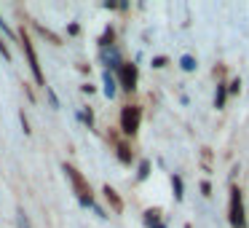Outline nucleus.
<instances>
[{
    "mask_svg": "<svg viewBox=\"0 0 249 228\" xmlns=\"http://www.w3.org/2000/svg\"><path fill=\"white\" fill-rule=\"evenodd\" d=\"M62 169H65L67 177H70V183H72V188H75V193H78V199H81V204L91 207V204H94V193H91V185H89V180L83 177V174L78 172L72 164H65Z\"/></svg>",
    "mask_w": 249,
    "mask_h": 228,
    "instance_id": "obj_1",
    "label": "nucleus"
},
{
    "mask_svg": "<svg viewBox=\"0 0 249 228\" xmlns=\"http://www.w3.org/2000/svg\"><path fill=\"white\" fill-rule=\"evenodd\" d=\"M19 40H22V51L27 54V62H30V70H33L35 83H38V86H46V76H43V70H40L38 54H35V46H33V40H30V35L24 33V30L19 33Z\"/></svg>",
    "mask_w": 249,
    "mask_h": 228,
    "instance_id": "obj_2",
    "label": "nucleus"
},
{
    "mask_svg": "<svg viewBox=\"0 0 249 228\" xmlns=\"http://www.w3.org/2000/svg\"><path fill=\"white\" fill-rule=\"evenodd\" d=\"M228 220L233 228H247V212H244V201H241V190L231 188V209H228Z\"/></svg>",
    "mask_w": 249,
    "mask_h": 228,
    "instance_id": "obj_3",
    "label": "nucleus"
},
{
    "mask_svg": "<svg viewBox=\"0 0 249 228\" xmlns=\"http://www.w3.org/2000/svg\"><path fill=\"white\" fill-rule=\"evenodd\" d=\"M140 121H142V110L137 108V105H126V108L121 110V129H124L126 134H137Z\"/></svg>",
    "mask_w": 249,
    "mask_h": 228,
    "instance_id": "obj_4",
    "label": "nucleus"
},
{
    "mask_svg": "<svg viewBox=\"0 0 249 228\" xmlns=\"http://www.w3.org/2000/svg\"><path fill=\"white\" fill-rule=\"evenodd\" d=\"M118 76H121V86H124L126 92H134L137 89V65L124 62V65L118 67Z\"/></svg>",
    "mask_w": 249,
    "mask_h": 228,
    "instance_id": "obj_5",
    "label": "nucleus"
},
{
    "mask_svg": "<svg viewBox=\"0 0 249 228\" xmlns=\"http://www.w3.org/2000/svg\"><path fill=\"white\" fill-rule=\"evenodd\" d=\"M102 193H105V199H107V204L113 207V212H124V201H121V196L115 193V190L110 188V185H105Z\"/></svg>",
    "mask_w": 249,
    "mask_h": 228,
    "instance_id": "obj_6",
    "label": "nucleus"
},
{
    "mask_svg": "<svg viewBox=\"0 0 249 228\" xmlns=\"http://www.w3.org/2000/svg\"><path fill=\"white\" fill-rule=\"evenodd\" d=\"M158 215H161L158 209H147V212H145V223H147V228H166L161 220H158Z\"/></svg>",
    "mask_w": 249,
    "mask_h": 228,
    "instance_id": "obj_7",
    "label": "nucleus"
},
{
    "mask_svg": "<svg viewBox=\"0 0 249 228\" xmlns=\"http://www.w3.org/2000/svg\"><path fill=\"white\" fill-rule=\"evenodd\" d=\"M225 94H228V83H220V86H217V99H214L217 108H222V105H225Z\"/></svg>",
    "mask_w": 249,
    "mask_h": 228,
    "instance_id": "obj_8",
    "label": "nucleus"
},
{
    "mask_svg": "<svg viewBox=\"0 0 249 228\" xmlns=\"http://www.w3.org/2000/svg\"><path fill=\"white\" fill-rule=\"evenodd\" d=\"M118 158L124 164H129L131 161V151H129V145H118Z\"/></svg>",
    "mask_w": 249,
    "mask_h": 228,
    "instance_id": "obj_9",
    "label": "nucleus"
},
{
    "mask_svg": "<svg viewBox=\"0 0 249 228\" xmlns=\"http://www.w3.org/2000/svg\"><path fill=\"white\" fill-rule=\"evenodd\" d=\"M172 185H174V199H182V180L179 177H172Z\"/></svg>",
    "mask_w": 249,
    "mask_h": 228,
    "instance_id": "obj_10",
    "label": "nucleus"
},
{
    "mask_svg": "<svg viewBox=\"0 0 249 228\" xmlns=\"http://www.w3.org/2000/svg\"><path fill=\"white\" fill-rule=\"evenodd\" d=\"M105 94H107V97H113V94H115V86H113V78H110V73L105 76Z\"/></svg>",
    "mask_w": 249,
    "mask_h": 228,
    "instance_id": "obj_11",
    "label": "nucleus"
},
{
    "mask_svg": "<svg viewBox=\"0 0 249 228\" xmlns=\"http://www.w3.org/2000/svg\"><path fill=\"white\" fill-rule=\"evenodd\" d=\"M182 67H185V70H193V67H196L193 57H182Z\"/></svg>",
    "mask_w": 249,
    "mask_h": 228,
    "instance_id": "obj_12",
    "label": "nucleus"
},
{
    "mask_svg": "<svg viewBox=\"0 0 249 228\" xmlns=\"http://www.w3.org/2000/svg\"><path fill=\"white\" fill-rule=\"evenodd\" d=\"M147 172H150V164L142 161V167H140V180H145V177H147Z\"/></svg>",
    "mask_w": 249,
    "mask_h": 228,
    "instance_id": "obj_13",
    "label": "nucleus"
},
{
    "mask_svg": "<svg viewBox=\"0 0 249 228\" xmlns=\"http://www.w3.org/2000/svg\"><path fill=\"white\" fill-rule=\"evenodd\" d=\"M110 40H113V30H107V33L102 35V40H99V43H102V46H110Z\"/></svg>",
    "mask_w": 249,
    "mask_h": 228,
    "instance_id": "obj_14",
    "label": "nucleus"
},
{
    "mask_svg": "<svg viewBox=\"0 0 249 228\" xmlns=\"http://www.w3.org/2000/svg\"><path fill=\"white\" fill-rule=\"evenodd\" d=\"M0 54L6 57V59H11V51H8V46L3 43V38H0Z\"/></svg>",
    "mask_w": 249,
    "mask_h": 228,
    "instance_id": "obj_15",
    "label": "nucleus"
},
{
    "mask_svg": "<svg viewBox=\"0 0 249 228\" xmlns=\"http://www.w3.org/2000/svg\"><path fill=\"white\" fill-rule=\"evenodd\" d=\"M201 193H204V196H209V193H212V185L206 183V180H204V183H201Z\"/></svg>",
    "mask_w": 249,
    "mask_h": 228,
    "instance_id": "obj_16",
    "label": "nucleus"
},
{
    "mask_svg": "<svg viewBox=\"0 0 249 228\" xmlns=\"http://www.w3.org/2000/svg\"><path fill=\"white\" fill-rule=\"evenodd\" d=\"M153 65H156V67H163V65H166V57H156V59H153Z\"/></svg>",
    "mask_w": 249,
    "mask_h": 228,
    "instance_id": "obj_17",
    "label": "nucleus"
},
{
    "mask_svg": "<svg viewBox=\"0 0 249 228\" xmlns=\"http://www.w3.org/2000/svg\"><path fill=\"white\" fill-rule=\"evenodd\" d=\"M22 228H30V226H27V220H24V215H22Z\"/></svg>",
    "mask_w": 249,
    "mask_h": 228,
    "instance_id": "obj_18",
    "label": "nucleus"
}]
</instances>
